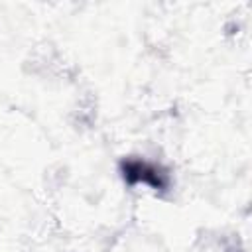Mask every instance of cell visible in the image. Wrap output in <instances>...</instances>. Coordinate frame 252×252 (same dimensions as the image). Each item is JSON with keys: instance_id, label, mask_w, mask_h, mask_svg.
I'll return each instance as SVG.
<instances>
[{"instance_id": "obj_1", "label": "cell", "mask_w": 252, "mask_h": 252, "mask_svg": "<svg viewBox=\"0 0 252 252\" xmlns=\"http://www.w3.org/2000/svg\"><path fill=\"white\" fill-rule=\"evenodd\" d=\"M120 173L128 185H148L152 189H165L169 185V175L156 163H150L140 158H128L120 163Z\"/></svg>"}]
</instances>
